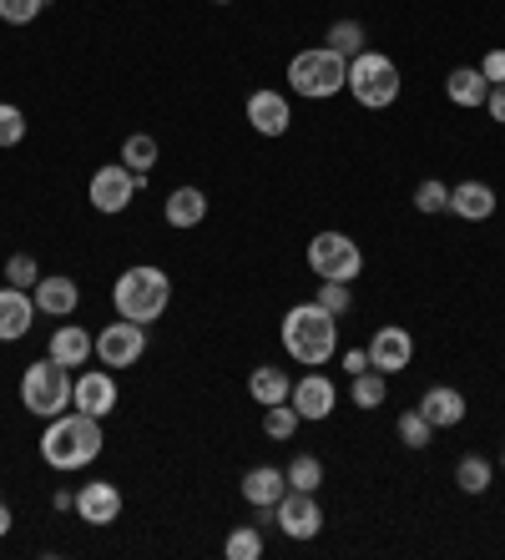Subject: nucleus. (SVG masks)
Instances as JSON below:
<instances>
[{
    "label": "nucleus",
    "instance_id": "obj_43",
    "mask_svg": "<svg viewBox=\"0 0 505 560\" xmlns=\"http://www.w3.org/2000/svg\"><path fill=\"white\" fill-rule=\"evenodd\" d=\"M213 5H227V0H213Z\"/></svg>",
    "mask_w": 505,
    "mask_h": 560
},
{
    "label": "nucleus",
    "instance_id": "obj_44",
    "mask_svg": "<svg viewBox=\"0 0 505 560\" xmlns=\"http://www.w3.org/2000/svg\"><path fill=\"white\" fill-rule=\"evenodd\" d=\"M501 469H505V455H501Z\"/></svg>",
    "mask_w": 505,
    "mask_h": 560
},
{
    "label": "nucleus",
    "instance_id": "obj_4",
    "mask_svg": "<svg viewBox=\"0 0 505 560\" xmlns=\"http://www.w3.org/2000/svg\"><path fill=\"white\" fill-rule=\"evenodd\" d=\"M71 369L56 364L51 353L46 359H36V364H26V374H21V405L31 409L36 419H56L71 409Z\"/></svg>",
    "mask_w": 505,
    "mask_h": 560
},
{
    "label": "nucleus",
    "instance_id": "obj_23",
    "mask_svg": "<svg viewBox=\"0 0 505 560\" xmlns=\"http://www.w3.org/2000/svg\"><path fill=\"white\" fill-rule=\"evenodd\" d=\"M248 394H252V405H263V409L268 405H283V399L293 394V378L283 374L279 364H258L248 374Z\"/></svg>",
    "mask_w": 505,
    "mask_h": 560
},
{
    "label": "nucleus",
    "instance_id": "obj_26",
    "mask_svg": "<svg viewBox=\"0 0 505 560\" xmlns=\"http://www.w3.org/2000/svg\"><path fill=\"white\" fill-rule=\"evenodd\" d=\"M329 51H339L344 56V61H354V56L360 51H369V46H364V40H369V31H364V21H333L329 26Z\"/></svg>",
    "mask_w": 505,
    "mask_h": 560
},
{
    "label": "nucleus",
    "instance_id": "obj_13",
    "mask_svg": "<svg viewBox=\"0 0 505 560\" xmlns=\"http://www.w3.org/2000/svg\"><path fill=\"white\" fill-rule=\"evenodd\" d=\"M289 405L298 409V419H304V424H319V419L333 415V405H339V389H333V378H324L319 369H314V374H304L298 384H293Z\"/></svg>",
    "mask_w": 505,
    "mask_h": 560
},
{
    "label": "nucleus",
    "instance_id": "obj_32",
    "mask_svg": "<svg viewBox=\"0 0 505 560\" xmlns=\"http://www.w3.org/2000/svg\"><path fill=\"white\" fill-rule=\"evenodd\" d=\"M395 434H399V444H410V450H430V440H435V424H430L420 409H410V415H399Z\"/></svg>",
    "mask_w": 505,
    "mask_h": 560
},
{
    "label": "nucleus",
    "instance_id": "obj_2",
    "mask_svg": "<svg viewBox=\"0 0 505 560\" xmlns=\"http://www.w3.org/2000/svg\"><path fill=\"white\" fill-rule=\"evenodd\" d=\"M283 349H289L293 364L308 369L329 364L333 349H339V318L329 308H319V303H293L283 313Z\"/></svg>",
    "mask_w": 505,
    "mask_h": 560
},
{
    "label": "nucleus",
    "instance_id": "obj_21",
    "mask_svg": "<svg viewBox=\"0 0 505 560\" xmlns=\"http://www.w3.org/2000/svg\"><path fill=\"white\" fill-rule=\"evenodd\" d=\"M162 218H167V228H198L208 218V192L202 187H173L162 202Z\"/></svg>",
    "mask_w": 505,
    "mask_h": 560
},
{
    "label": "nucleus",
    "instance_id": "obj_40",
    "mask_svg": "<svg viewBox=\"0 0 505 560\" xmlns=\"http://www.w3.org/2000/svg\"><path fill=\"white\" fill-rule=\"evenodd\" d=\"M485 112H491V121H501V127H505V86H491V96H485Z\"/></svg>",
    "mask_w": 505,
    "mask_h": 560
},
{
    "label": "nucleus",
    "instance_id": "obj_38",
    "mask_svg": "<svg viewBox=\"0 0 505 560\" xmlns=\"http://www.w3.org/2000/svg\"><path fill=\"white\" fill-rule=\"evenodd\" d=\"M480 77L491 81V86H505V51H485V61H480Z\"/></svg>",
    "mask_w": 505,
    "mask_h": 560
},
{
    "label": "nucleus",
    "instance_id": "obj_41",
    "mask_svg": "<svg viewBox=\"0 0 505 560\" xmlns=\"http://www.w3.org/2000/svg\"><path fill=\"white\" fill-rule=\"evenodd\" d=\"M51 505H56V510H77V495H71V490H56Z\"/></svg>",
    "mask_w": 505,
    "mask_h": 560
},
{
    "label": "nucleus",
    "instance_id": "obj_34",
    "mask_svg": "<svg viewBox=\"0 0 505 560\" xmlns=\"http://www.w3.org/2000/svg\"><path fill=\"white\" fill-rule=\"evenodd\" d=\"M21 142H26V112L0 102V147H21Z\"/></svg>",
    "mask_w": 505,
    "mask_h": 560
},
{
    "label": "nucleus",
    "instance_id": "obj_36",
    "mask_svg": "<svg viewBox=\"0 0 505 560\" xmlns=\"http://www.w3.org/2000/svg\"><path fill=\"white\" fill-rule=\"evenodd\" d=\"M40 11H46V0H0V21L5 26H31Z\"/></svg>",
    "mask_w": 505,
    "mask_h": 560
},
{
    "label": "nucleus",
    "instance_id": "obj_10",
    "mask_svg": "<svg viewBox=\"0 0 505 560\" xmlns=\"http://www.w3.org/2000/svg\"><path fill=\"white\" fill-rule=\"evenodd\" d=\"M273 525L289 540H314L324 530V505L314 490H283V500L273 505Z\"/></svg>",
    "mask_w": 505,
    "mask_h": 560
},
{
    "label": "nucleus",
    "instance_id": "obj_7",
    "mask_svg": "<svg viewBox=\"0 0 505 560\" xmlns=\"http://www.w3.org/2000/svg\"><path fill=\"white\" fill-rule=\"evenodd\" d=\"M308 268L319 273V283H354L364 273V253L349 233H319L308 243Z\"/></svg>",
    "mask_w": 505,
    "mask_h": 560
},
{
    "label": "nucleus",
    "instance_id": "obj_42",
    "mask_svg": "<svg viewBox=\"0 0 505 560\" xmlns=\"http://www.w3.org/2000/svg\"><path fill=\"white\" fill-rule=\"evenodd\" d=\"M11 530V505H5V500H0V535Z\"/></svg>",
    "mask_w": 505,
    "mask_h": 560
},
{
    "label": "nucleus",
    "instance_id": "obj_15",
    "mask_svg": "<svg viewBox=\"0 0 505 560\" xmlns=\"http://www.w3.org/2000/svg\"><path fill=\"white\" fill-rule=\"evenodd\" d=\"M243 112H248V121H252L258 137H283V131L293 127V106H289L283 92H252Z\"/></svg>",
    "mask_w": 505,
    "mask_h": 560
},
{
    "label": "nucleus",
    "instance_id": "obj_33",
    "mask_svg": "<svg viewBox=\"0 0 505 560\" xmlns=\"http://www.w3.org/2000/svg\"><path fill=\"white\" fill-rule=\"evenodd\" d=\"M414 208L430 212V218H435V212H450V187L439 183V177L420 183V187H414Z\"/></svg>",
    "mask_w": 505,
    "mask_h": 560
},
{
    "label": "nucleus",
    "instance_id": "obj_27",
    "mask_svg": "<svg viewBox=\"0 0 505 560\" xmlns=\"http://www.w3.org/2000/svg\"><path fill=\"white\" fill-rule=\"evenodd\" d=\"M121 162H127L137 177H152V167H157V137H146V131H132V137L121 142Z\"/></svg>",
    "mask_w": 505,
    "mask_h": 560
},
{
    "label": "nucleus",
    "instance_id": "obj_39",
    "mask_svg": "<svg viewBox=\"0 0 505 560\" xmlns=\"http://www.w3.org/2000/svg\"><path fill=\"white\" fill-rule=\"evenodd\" d=\"M364 369H369V349H349L344 353V374L354 378V374H364Z\"/></svg>",
    "mask_w": 505,
    "mask_h": 560
},
{
    "label": "nucleus",
    "instance_id": "obj_5",
    "mask_svg": "<svg viewBox=\"0 0 505 560\" xmlns=\"http://www.w3.org/2000/svg\"><path fill=\"white\" fill-rule=\"evenodd\" d=\"M349 96L364 106V112H385V106L399 102V66L389 61L385 51H360L354 61H349Z\"/></svg>",
    "mask_w": 505,
    "mask_h": 560
},
{
    "label": "nucleus",
    "instance_id": "obj_37",
    "mask_svg": "<svg viewBox=\"0 0 505 560\" xmlns=\"http://www.w3.org/2000/svg\"><path fill=\"white\" fill-rule=\"evenodd\" d=\"M319 308H329L333 318H344L349 308H354V293H349V283H319Z\"/></svg>",
    "mask_w": 505,
    "mask_h": 560
},
{
    "label": "nucleus",
    "instance_id": "obj_30",
    "mask_svg": "<svg viewBox=\"0 0 505 560\" xmlns=\"http://www.w3.org/2000/svg\"><path fill=\"white\" fill-rule=\"evenodd\" d=\"M298 424H304V419H298V409H293L289 399L263 409V434H268V440H279V444L293 440V434H298Z\"/></svg>",
    "mask_w": 505,
    "mask_h": 560
},
{
    "label": "nucleus",
    "instance_id": "obj_20",
    "mask_svg": "<svg viewBox=\"0 0 505 560\" xmlns=\"http://www.w3.org/2000/svg\"><path fill=\"white\" fill-rule=\"evenodd\" d=\"M450 212L466 222L495 218V187L491 183H455L450 187Z\"/></svg>",
    "mask_w": 505,
    "mask_h": 560
},
{
    "label": "nucleus",
    "instance_id": "obj_8",
    "mask_svg": "<svg viewBox=\"0 0 505 560\" xmlns=\"http://www.w3.org/2000/svg\"><path fill=\"white\" fill-rule=\"evenodd\" d=\"M146 187V177H137L127 162H107V167H96L92 172V208L96 212H107V218H117V212L132 208V197Z\"/></svg>",
    "mask_w": 505,
    "mask_h": 560
},
{
    "label": "nucleus",
    "instance_id": "obj_35",
    "mask_svg": "<svg viewBox=\"0 0 505 560\" xmlns=\"http://www.w3.org/2000/svg\"><path fill=\"white\" fill-rule=\"evenodd\" d=\"M5 283L11 288H36L40 283L36 258H31V253H11V258H5Z\"/></svg>",
    "mask_w": 505,
    "mask_h": 560
},
{
    "label": "nucleus",
    "instance_id": "obj_28",
    "mask_svg": "<svg viewBox=\"0 0 505 560\" xmlns=\"http://www.w3.org/2000/svg\"><path fill=\"white\" fill-rule=\"evenodd\" d=\"M491 480H495V469H491V459L485 455H466L460 465H455V485H460L466 495H485Z\"/></svg>",
    "mask_w": 505,
    "mask_h": 560
},
{
    "label": "nucleus",
    "instance_id": "obj_18",
    "mask_svg": "<svg viewBox=\"0 0 505 560\" xmlns=\"http://www.w3.org/2000/svg\"><path fill=\"white\" fill-rule=\"evenodd\" d=\"M283 490H289V475H283L279 465H258L243 475V500H248L252 510H273L283 500Z\"/></svg>",
    "mask_w": 505,
    "mask_h": 560
},
{
    "label": "nucleus",
    "instance_id": "obj_3",
    "mask_svg": "<svg viewBox=\"0 0 505 560\" xmlns=\"http://www.w3.org/2000/svg\"><path fill=\"white\" fill-rule=\"evenodd\" d=\"M167 303H173V278L157 262H137L111 283V308H117V318H132V324H157Z\"/></svg>",
    "mask_w": 505,
    "mask_h": 560
},
{
    "label": "nucleus",
    "instance_id": "obj_19",
    "mask_svg": "<svg viewBox=\"0 0 505 560\" xmlns=\"http://www.w3.org/2000/svg\"><path fill=\"white\" fill-rule=\"evenodd\" d=\"M420 415H425L435 430H455V424L466 419V394L450 389V384H435V389H425V399H420Z\"/></svg>",
    "mask_w": 505,
    "mask_h": 560
},
{
    "label": "nucleus",
    "instance_id": "obj_24",
    "mask_svg": "<svg viewBox=\"0 0 505 560\" xmlns=\"http://www.w3.org/2000/svg\"><path fill=\"white\" fill-rule=\"evenodd\" d=\"M445 96H450L455 106H485L491 81L480 77V66H455L450 77H445Z\"/></svg>",
    "mask_w": 505,
    "mask_h": 560
},
{
    "label": "nucleus",
    "instance_id": "obj_22",
    "mask_svg": "<svg viewBox=\"0 0 505 560\" xmlns=\"http://www.w3.org/2000/svg\"><path fill=\"white\" fill-rule=\"evenodd\" d=\"M92 349H96V339L86 334V328H81V324H61L51 334V349H46V353H51L56 364L77 369V364H92Z\"/></svg>",
    "mask_w": 505,
    "mask_h": 560
},
{
    "label": "nucleus",
    "instance_id": "obj_12",
    "mask_svg": "<svg viewBox=\"0 0 505 560\" xmlns=\"http://www.w3.org/2000/svg\"><path fill=\"white\" fill-rule=\"evenodd\" d=\"M410 364H414L410 328H399V324L374 328V339H369V369H379V374H399V369H410Z\"/></svg>",
    "mask_w": 505,
    "mask_h": 560
},
{
    "label": "nucleus",
    "instance_id": "obj_25",
    "mask_svg": "<svg viewBox=\"0 0 505 560\" xmlns=\"http://www.w3.org/2000/svg\"><path fill=\"white\" fill-rule=\"evenodd\" d=\"M349 399L360 409H379L389 399V374H379V369H364V374L349 378Z\"/></svg>",
    "mask_w": 505,
    "mask_h": 560
},
{
    "label": "nucleus",
    "instance_id": "obj_6",
    "mask_svg": "<svg viewBox=\"0 0 505 560\" xmlns=\"http://www.w3.org/2000/svg\"><path fill=\"white\" fill-rule=\"evenodd\" d=\"M349 81V61L329 46H314V51H298L289 61V86L293 96H308V102H329L333 92H344Z\"/></svg>",
    "mask_w": 505,
    "mask_h": 560
},
{
    "label": "nucleus",
    "instance_id": "obj_16",
    "mask_svg": "<svg viewBox=\"0 0 505 560\" xmlns=\"http://www.w3.org/2000/svg\"><path fill=\"white\" fill-rule=\"evenodd\" d=\"M77 515L86 525H117L121 515V490L111 480H92L77 490Z\"/></svg>",
    "mask_w": 505,
    "mask_h": 560
},
{
    "label": "nucleus",
    "instance_id": "obj_31",
    "mask_svg": "<svg viewBox=\"0 0 505 560\" xmlns=\"http://www.w3.org/2000/svg\"><path fill=\"white\" fill-rule=\"evenodd\" d=\"M289 475V490H314L319 495V485H324V459L319 455H293V465L283 469Z\"/></svg>",
    "mask_w": 505,
    "mask_h": 560
},
{
    "label": "nucleus",
    "instance_id": "obj_29",
    "mask_svg": "<svg viewBox=\"0 0 505 560\" xmlns=\"http://www.w3.org/2000/svg\"><path fill=\"white\" fill-rule=\"evenodd\" d=\"M223 556L227 560H258L263 556V530H258V525H238V530H227Z\"/></svg>",
    "mask_w": 505,
    "mask_h": 560
},
{
    "label": "nucleus",
    "instance_id": "obj_17",
    "mask_svg": "<svg viewBox=\"0 0 505 560\" xmlns=\"http://www.w3.org/2000/svg\"><path fill=\"white\" fill-rule=\"evenodd\" d=\"M31 299H36V313H51V318H71L77 313V303H81V288H77V278H67V273H40V283L31 288Z\"/></svg>",
    "mask_w": 505,
    "mask_h": 560
},
{
    "label": "nucleus",
    "instance_id": "obj_9",
    "mask_svg": "<svg viewBox=\"0 0 505 560\" xmlns=\"http://www.w3.org/2000/svg\"><path fill=\"white\" fill-rule=\"evenodd\" d=\"M146 353V324H132V318H117V324H107L102 334H96V359L117 374V369H132L142 364Z\"/></svg>",
    "mask_w": 505,
    "mask_h": 560
},
{
    "label": "nucleus",
    "instance_id": "obj_14",
    "mask_svg": "<svg viewBox=\"0 0 505 560\" xmlns=\"http://www.w3.org/2000/svg\"><path fill=\"white\" fill-rule=\"evenodd\" d=\"M31 324H36V299H31V288H0V343H15L26 339Z\"/></svg>",
    "mask_w": 505,
    "mask_h": 560
},
{
    "label": "nucleus",
    "instance_id": "obj_11",
    "mask_svg": "<svg viewBox=\"0 0 505 560\" xmlns=\"http://www.w3.org/2000/svg\"><path fill=\"white\" fill-rule=\"evenodd\" d=\"M71 409H81V415H92V419H107L111 409H117V378H111V369H86V374H77V384H71Z\"/></svg>",
    "mask_w": 505,
    "mask_h": 560
},
{
    "label": "nucleus",
    "instance_id": "obj_1",
    "mask_svg": "<svg viewBox=\"0 0 505 560\" xmlns=\"http://www.w3.org/2000/svg\"><path fill=\"white\" fill-rule=\"evenodd\" d=\"M102 419L81 415V409H67V415L46 419V434H40V459L61 475L71 469H86L96 455H102Z\"/></svg>",
    "mask_w": 505,
    "mask_h": 560
}]
</instances>
